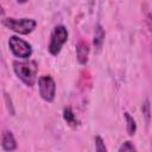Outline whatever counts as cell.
<instances>
[{"label": "cell", "mask_w": 152, "mask_h": 152, "mask_svg": "<svg viewBox=\"0 0 152 152\" xmlns=\"http://www.w3.org/2000/svg\"><path fill=\"white\" fill-rule=\"evenodd\" d=\"M94 141H95V150L97 152H106L107 151V147L104 145V141H103V139L100 135H96L95 139H94Z\"/></svg>", "instance_id": "8fae6325"}, {"label": "cell", "mask_w": 152, "mask_h": 152, "mask_svg": "<svg viewBox=\"0 0 152 152\" xmlns=\"http://www.w3.org/2000/svg\"><path fill=\"white\" fill-rule=\"evenodd\" d=\"M141 110H142V114L145 115L146 120L148 121V119H150V103H148V101H145V103L141 107Z\"/></svg>", "instance_id": "4fadbf2b"}, {"label": "cell", "mask_w": 152, "mask_h": 152, "mask_svg": "<svg viewBox=\"0 0 152 152\" xmlns=\"http://www.w3.org/2000/svg\"><path fill=\"white\" fill-rule=\"evenodd\" d=\"M1 147L4 151H14L17 148V141L11 131H2L1 133Z\"/></svg>", "instance_id": "8992f818"}, {"label": "cell", "mask_w": 152, "mask_h": 152, "mask_svg": "<svg viewBox=\"0 0 152 152\" xmlns=\"http://www.w3.org/2000/svg\"><path fill=\"white\" fill-rule=\"evenodd\" d=\"M5 102H6V106H7L8 110H10V113L12 115H14V108L12 106V100H11V97H8V95L6 93H5Z\"/></svg>", "instance_id": "5bb4252c"}, {"label": "cell", "mask_w": 152, "mask_h": 152, "mask_svg": "<svg viewBox=\"0 0 152 152\" xmlns=\"http://www.w3.org/2000/svg\"><path fill=\"white\" fill-rule=\"evenodd\" d=\"M104 37H106V32H104V28L97 24L95 25V28H94V38H93V44H94V48L96 51H100L102 49V45L104 43Z\"/></svg>", "instance_id": "ba28073f"}, {"label": "cell", "mask_w": 152, "mask_h": 152, "mask_svg": "<svg viewBox=\"0 0 152 152\" xmlns=\"http://www.w3.org/2000/svg\"><path fill=\"white\" fill-rule=\"evenodd\" d=\"M89 57V45L84 40H80L76 45V58L80 64L84 65L88 62Z\"/></svg>", "instance_id": "52a82bcc"}, {"label": "cell", "mask_w": 152, "mask_h": 152, "mask_svg": "<svg viewBox=\"0 0 152 152\" xmlns=\"http://www.w3.org/2000/svg\"><path fill=\"white\" fill-rule=\"evenodd\" d=\"M38 89L40 97L46 102H52L56 96V82L50 75H43L38 78Z\"/></svg>", "instance_id": "5b68a950"}, {"label": "cell", "mask_w": 152, "mask_h": 152, "mask_svg": "<svg viewBox=\"0 0 152 152\" xmlns=\"http://www.w3.org/2000/svg\"><path fill=\"white\" fill-rule=\"evenodd\" d=\"M19 4H25V2H27V0H17Z\"/></svg>", "instance_id": "9a60e30c"}, {"label": "cell", "mask_w": 152, "mask_h": 152, "mask_svg": "<svg viewBox=\"0 0 152 152\" xmlns=\"http://www.w3.org/2000/svg\"><path fill=\"white\" fill-rule=\"evenodd\" d=\"M63 119L69 126H72V127L78 126V120H77L76 115L74 114V112L70 107H65L63 109Z\"/></svg>", "instance_id": "9c48e42d"}, {"label": "cell", "mask_w": 152, "mask_h": 152, "mask_svg": "<svg viewBox=\"0 0 152 152\" xmlns=\"http://www.w3.org/2000/svg\"><path fill=\"white\" fill-rule=\"evenodd\" d=\"M124 116H125V120H126V129H127L128 135H134L135 132H137V122H135V120L127 112L124 113Z\"/></svg>", "instance_id": "30bf717a"}, {"label": "cell", "mask_w": 152, "mask_h": 152, "mask_svg": "<svg viewBox=\"0 0 152 152\" xmlns=\"http://www.w3.org/2000/svg\"><path fill=\"white\" fill-rule=\"evenodd\" d=\"M68 40V30L64 25H57L53 27L51 34H50V40L48 45V51L52 56H57L63 45Z\"/></svg>", "instance_id": "3957f363"}, {"label": "cell", "mask_w": 152, "mask_h": 152, "mask_svg": "<svg viewBox=\"0 0 152 152\" xmlns=\"http://www.w3.org/2000/svg\"><path fill=\"white\" fill-rule=\"evenodd\" d=\"M8 48L11 52L20 58V59H27L32 55V46L30 43L26 40L17 37V36H11L8 39Z\"/></svg>", "instance_id": "277c9868"}, {"label": "cell", "mask_w": 152, "mask_h": 152, "mask_svg": "<svg viewBox=\"0 0 152 152\" xmlns=\"http://www.w3.org/2000/svg\"><path fill=\"white\" fill-rule=\"evenodd\" d=\"M126 151H137V147L131 141H125L119 147V152H126Z\"/></svg>", "instance_id": "7c38bea8"}, {"label": "cell", "mask_w": 152, "mask_h": 152, "mask_svg": "<svg viewBox=\"0 0 152 152\" xmlns=\"http://www.w3.org/2000/svg\"><path fill=\"white\" fill-rule=\"evenodd\" d=\"M13 71L17 77L27 87H33L37 81L38 63L36 61L24 59L13 62Z\"/></svg>", "instance_id": "6da1fadb"}, {"label": "cell", "mask_w": 152, "mask_h": 152, "mask_svg": "<svg viewBox=\"0 0 152 152\" xmlns=\"http://www.w3.org/2000/svg\"><path fill=\"white\" fill-rule=\"evenodd\" d=\"M2 25L5 27H7L8 30L18 33V34H30L32 31H34L36 26H37V21L34 19H30V18H4L2 19Z\"/></svg>", "instance_id": "7a4b0ae2"}]
</instances>
